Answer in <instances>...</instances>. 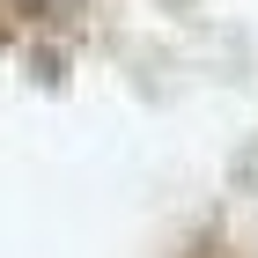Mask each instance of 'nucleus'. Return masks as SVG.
<instances>
[{
	"label": "nucleus",
	"instance_id": "1",
	"mask_svg": "<svg viewBox=\"0 0 258 258\" xmlns=\"http://www.w3.org/2000/svg\"><path fill=\"white\" fill-rule=\"evenodd\" d=\"M22 8H37V15H59V8H74V0H22Z\"/></svg>",
	"mask_w": 258,
	"mask_h": 258
}]
</instances>
